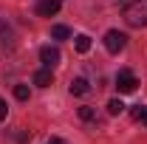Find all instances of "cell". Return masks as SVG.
I'll return each instance as SVG.
<instances>
[{"label": "cell", "instance_id": "5b68a950", "mask_svg": "<svg viewBox=\"0 0 147 144\" xmlns=\"http://www.w3.org/2000/svg\"><path fill=\"white\" fill-rule=\"evenodd\" d=\"M59 6H62L59 0H40L37 3V14L40 17H54L57 11H59Z\"/></svg>", "mask_w": 147, "mask_h": 144}, {"label": "cell", "instance_id": "9a60e30c", "mask_svg": "<svg viewBox=\"0 0 147 144\" xmlns=\"http://www.w3.org/2000/svg\"><path fill=\"white\" fill-rule=\"evenodd\" d=\"M48 144H62V141H59V139H51V141H48Z\"/></svg>", "mask_w": 147, "mask_h": 144}, {"label": "cell", "instance_id": "3957f363", "mask_svg": "<svg viewBox=\"0 0 147 144\" xmlns=\"http://www.w3.org/2000/svg\"><path fill=\"white\" fill-rule=\"evenodd\" d=\"M125 45H127V37L122 34V31H108L105 34V48H108L110 54H119Z\"/></svg>", "mask_w": 147, "mask_h": 144}, {"label": "cell", "instance_id": "4fadbf2b", "mask_svg": "<svg viewBox=\"0 0 147 144\" xmlns=\"http://www.w3.org/2000/svg\"><path fill=\"white\" fill-rule=\"evenodd\" d=\"M14 96H17L20 102H26V99H28V88H26V85H17V88H14Z\"/></svg>", "mask_w": 147, "mask_h": 144}, {"label": "cell", "instance_id": "277c9868", "mask_svg": "<svg viewBox=\"0 0 147 144\" xmlns=\"http://www.w3.org/2000/svg\"><path fill=\"white\" fill-rule=\"evenodd\" d=\"M40 59H42L45 68H54L57 62H59V48H54V45H42V48H40Z\"/></svg>", "mask_w": 147, "mask_h": 144}, {"label": "cell", "instance_id": "52a82bcc", "mask_svg": "<svg viewBox=\"0 0 147 144\" xmlns=\"http://www.w3.org/2000/svg\"><path fill=\"white\" fill-rule=\"evenodd\" d=\"M91 90V85H88V79H82V76H76L71 82V93L74 96H82V93H88Z\"/></svg>", "mask_w": 147, "mask_h": 144}, {"label": "cell", "instance_id": "9c48e42d", "mask_svg": "<svg viewBox=\"0 0 147 144\" xmlns=\"http://www.w3.org/2000/svg\"><path fill=\"white\" fill-rule=\"evenodd\" d=\"M133 119L142 122V124H147V105H136L133 108Z\"/></svg>", "mask_w": 147, "mask_h": 144}, {"label": "cell", "instance_id": "5bb4252c", "mask_svg": "<svg viewBox=\"0 0 147 144\" xmlns=\"http://www.w3.org/2000/svg\"><path fill=\"white\" fill-rule=\"evenodd\" d=\"M6 113H9V108H6V102H3V99H0V122H3V119H6Z\"/></svg>", "mask_w": 147, "mask_h": 144}, {"label": "cell", "instance_id": "7c38bea8", "mask_svg": "<svg viewBox=\"0 0 147 144\" xmlns=\"http://www.w3.org/2000/svg\"><path fill=\"white\" fill-rule=\"evenodd\" d=\"M79 119H85V122H93V119H96V110H93V108H79Z\"/></svg>", "mask_w": 147, "mask_h": 144}, {"label": "cell", "instance_id": "8fae6325", "mask_svg": "<svg viewBox=\"0 0 147 144\" xmlns=\"http://www.w3.org/2000/svg\"><path fill=\"white\" fill-rule=\"evenodd\" d=\"M122 110H125V105H122V99H110V102H108V113H110V116H119Z\"/></svg>", "mask_w": 147, "mask_h": 144}, {"label": "cell", "instance_id": "7a4b0ae2", "mask_svg": "<svg viewBox=\"0 0 147 144\" xmlns=\"http://www.w3.org/2000/svg\"><path fill=\"white\" fill-rule=\"evenodd\" d=\"M136 88H139L136 73L133 71H119V76H116V90H119V93H133Z\"/></svg>", "mask_w": 147, "mask_h": 144}, {"label": "cell", "instance_id": "ba28073f", "mask_svg": "<svg viewBox=\"0 0 147 144\" xmlns=\"http://www.w3.org/2000/svg\"><path fill=\"white\" fill-rule=\"evenodd\" d=\"M74 45H76V51H79V54H88V51H91V37H88V34H79Z\"/></svg>", "mask_w": 147, "mask_h": 144}, {"label": "cell", "instance_id": "30bf717a", "mask_svg": "<svg viewBox=\"0 0 147 144\" xmlns=\"http://www.w3.org/2000/svg\"><path fill=\"white\" fill-rule=\"evenodd\" d=\"M51 34H54L57 40H68V37H71V28H68V26H54Z\"/></svg>", "mask_w": 147, "mask_h": 144}, {"label": "cell", "instance_id": "6da1fadb", "mask_svg": "<svg viewBox=\"0 0 147 144\" xmlns=\"http://www.w3.org/2000/svg\"><path fill=\"white\" fill-rule=\"evenodd\" d=\"M125 20L133 28H147V0H133L125 6Z\"/></svg>", "mask_w": 147, "mask_h": 144}, {"label": "cell", "instance_id": "8992f818", "mask_svg": "<svg viewBox=\"0 0 147 144\" xmlns=\"http://www.w3.org/2000/svg\"><path fill=\"white\" fill-rule=\"evenodd\" d=\"M54 82V73H51V68H42V71L34 73V85H40V88H48Z\"/></svg>", "mask_w": 147, "mask_h": 144}]
</instances>
